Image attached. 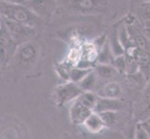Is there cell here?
Returning <instances> with one entry per match:
<instances>
[{"label": "cell", "instance_id": "20", "mask_svg": "<svg viewBox=\"0 0 150 139\" xmlns=\"http://www.w3.org/2000/svg\"><path fill=\"white\" fill-rule=\"evenodd\" d=\"M118 112L120 111H109V112H103L100 113L105 121L106 126H111L116 124L118 120Z\"/></svg>", "mask_w": 150, "mask_h": 139}, {"label": "cell", "instance_id": "21", "mask_svg": "<svg viewBox=\"0 0 150 139\" xmlns=\"http://www.w3.org/2000/svg\"><path fill=\"white\" fill-rule=\"evenodd\" d=\"M134 139H150V136L147 131L144 129V127L140 122L138 123L135 131H134Z\"/></svg>", "mask_w": 150, "mask_h": 139}, {"label": "cell", "instance_id": "9", "mask_svg": "<svg viewBox=\"0 0 150 139\" xmlns=\"http://www.w3.org/2000/svg\"><path fill=\"white\" fill-rule=\"evenodd\" d=\"M125 105L120 99H112L100 97L98 98L94 111L98 113L109 112V111H121Z\"/></svg>", "mask_w": 150, "mask_h": 139}, {"label": "cell", "instance_id": "7", "mask_svg": "<svg viewBox=\"0 0 150 139\" xmlns=\"http://www.w3.org/2000/svg\"><path fill=\"white\" fill-rule=\"evenodd\" d=\"M26 7L38 18H47L55 8L54 0H27Z\"/></svg>", "mask_w": 150, "mask_h": 139}, {"label": "cell", "instance_id": "14", "mask_svg": "<svg viewBox=\"0 0 150 139\" xmlns=\"http://www.w3.org/2000/svg\"><path fill=\"white\" fill-rule=\"evenodd\" d=\"M97 77L98 76L93 70L77 85L83 90V92H93V89L95 88L97 84Z\"/></svg>", "mask_w": 150, "mask_h": 139}, {"label": "cell", "instance_id": "10", "mask_svg": "<svg viewBox=\"0 0 150 139\" xmlns=\"http://www.w3.org/2000/svg\"><path fill=\"white\" fill-rule=\"evenodd\" d=\"M98 96L105 97V98L120 99L122 95L121 85L117 81H111L103 85L100 90L97 92Z\"/></svg>", "mask_w": 150, "mask_h": 139}, {"label": "cell", "instance_id": "2", "mask_svg": "<svg viewBox=\"0 0 150 139\" xmlns=\"http://www.w3.org/2000/svg\"><path fill=\"white\" fill-rule=\"evenodd\" d=\"M82 93L83 90L79 85L68 81L56 87L54 91V101L59 107H64L74 102Z\"/></svg>", "mask_w": 150, "mask_h": 139}, {"label": "cell", "instance_id": "17", "mask_svg": "<svg viewBox=\"0 0 150 139\" xmlns=\"http://www.w3.org/2000/svg\"><path fill=\"white\" fill-rule=\"evenodd\" d=\"M113 67L116 69L117 73L120 74H127L128 71V62H127V58L125 55L117 56L115 57L113 61Z\"/></svg>", "mask_w": 150, "mask_h": 139}, {"label": "cell", "instance_id": "23", "mask_svg": "<svg viewBox=\"0 0 150 139\" xmlns=\"http://www.w3.org/2000/svg\"><path fill=\"white\" fill-rule=\"evenodd\" d=\"M141 123L143 124V126L144 127V129H146V130L147 131V133H149V136H150V125L147 124V123H146V122H141Z\"/></svg>", "mask_w": 150, "mask_h": 139}, {"label": "cell", "instance_id": "13", "mask_svg": "<svg viewBox=\"0 0 150 139\" xmlns=\"http://www.w3.org/2000/svg\"><path fill=\"white\" fill-rule=\"evenodd\" d=\"M94 71L97 76L102 77L103 79H111L117 73V71L113 67V65L106 64H96L94 67Z\"/></svg>", "mask_w": 150, "mask_h": 139}, {"label": "cell", "instance_id": "16", "mask_svg": "<svg viewBox=\"0 0 150 139\" xmlns=\"http://www.w3.org/2000/svg\"><path fill=\"white\" fill-rule=\"evenodd\" d=\"M93 70H91V69H83V68H79V67L75 66V67L72 68V70L70 71L69 82H72V83H75L76 85L79 84L80 82Z\"/></svg>", "mask_w": 150, "mask_h": 139}, {"label": "cell", "instance_id": "8", "mask_svg": "<svg viewBox=\"0 0 150 139\" xmlns=\"http://www.w3.org/2000/svg\"><path fill=\"white\" fill-rule=\"evenodd\" d=\"M82 126L91 135H98V133H102L107 127L100 113L95 111L91 113Z\"/></svg>", "mask_w": 150, "mask_h": 139}, {"label": "cell", "instance_id": "27", "mask_svg": "<svg viewBox=\"0 0 150 139\" xmlns=\"http://www.w3.org/2000/svg\"><path fill=\"white\" fill-rule=\"evenodd\" d=\"M146 32H147V33H150V31H146Z\"/></svg>", "mask_w": 150, "mask_h": 139}, {"label": "cell", "instance_id": "15", "mask_svg": "<svg viewBox=\"0 0 150 139\" xmlns=\"http://www.w3.org/2000/svg\"><path fill=\"white\" fill-rule=\"evenodd\" d=\"M132 40L135 46L142 51L150 53V39L148 35H144L140 33H136L135 34L132 35Z\"/></svg>", "mask_w": 150, "mask_h": 139}, {"label": "cell", "instance_id": "1", "mask_svg": "<svg viewBox=\"0 0 150 139\" xmlns=\"http://www.w3.org/2000/svg\"><path fill=\"white\" fill-rule=\"evenodd\" d=\"M0 12L1 18L8 19L13 22L26 24L34 27L39 18L35 15L26 6L11 5L8 3H0Z\"/></svg>", "mask_w": 150, "mask_h": 139}, {"label": "cell", "instance_id": "22", "mask_svg": "<svg viewBox=\"0 0 150 139\" xmlns=\"http://www.w3.org/2000/svg\"><path fill=\"white\" fill-rule=\"evenodd\" d=\"M1 2L11 4V5H20V6H26L27 0H1Z\"/></svg>", "mask_w": 150, "mask_h": 139}, {"label": "cell", "instance_id": "6", "mask_svg": "<svg viewBox=\"0 0 150 139\" xmlns=\"http://www.w3.org/2000/svg\"><path fill=\"white\" fill-rule=\"evenodd\" d=\"M94 110H91L82 102L79 97L72 102L69 108V119L72 124L76 126H82L85 121L90 117Z\"/></svg>", "mask_w": 150, "mask_h": 139}, {"label": "cell", "instance_id": "25", "mask_svg": "<svg viewBox=\"0 0 150 139\" xmlns=\"http://www.w3.org/2000/svg\"><path fill=\"white\" fill-rule=\"evenodd\" d=\"M144 122H146L147 123V124H149V125H150V118H148V119H147L146 121H144Z\"/></svg>", "mask_w": 150, "mask_h": 139}, {"label": "cell", "instance_id": "11", "mask_svg": "<svg viewBox=\"0 0 150 139\" xmlns=\"http://www.w3.org/2000/svg\"><path fill=\"white\" fill-rule=\"evenodd\" d=\"M140 122H143L150 118V84L144 89L142 96L140 111L138 113Z\"/></svg>", "mask_w": 150, "mask_h": 139}, {"label": "cell", "instance_id": "24", "mask_svg": "<svg viewBox=\"0 0 150 139\" xmlns=\"http://www.w3.org/2000/svg\"><path fill=\"white\" fill-rule=\"evenodd\" d=\"M146 31H150V23H148L146 26Z\"/></svg>", "mask_w": 150, "mask_h": 139}, {"label": "cell", "instance_id": "26", "mask_svg": "<svg viewBox=\"0 0 150 139\" xmlns=\"http://www.w3.org/2000/svg\"><path fill=\"white\" fill-rule=\"evenodd\" d=\"M147 35H148V37H149V39H150V33H147Z\"/></svg>", "mask_w": 150, "mask_h": 139}, {"label": "cell", "instance_id": "18", "mask_svg": "<svg viewBox=\"0 0 150 139\" xmlns=\"http://www.w3.org/2000/svg\"><path fill=\"white\" fill-rule=\"evenodd\" d=\"M73 7L80 11H90L95 7L94 0H73Z\"/></svg>", "mask_w": 150, "mask_h": 139}, {"label": "cell", "instance_id": "12", "mask_svg": "<svg viewBox=\"0 0 150 139\" xmlns=\"http://www.w3.org/2000/svg\"><path fill=\"white\" fill-rule=\"evenodd\" d=\"M115 56H114L111 47L109 45L108 40L105 42V44L102 46V48L99 50L97 59V64H106V65H112Z\"/></svg>", "mask_w": 150, "mask_h": 139}, {"label": "cell", "instance_id": "5", "mask_svg": "<svg viewBox=\"0 0 150 139\" xmlns=\"http://www.w3.org/2000/svg\"><path fill=\"white\" fill-rule=\"evenodd\" d=\"M18 44L10 36L6 27L1 23V31H0V64L1 69L5 68L8 61L13 58L16 52Z\"/></svg>", "mask_w": 150, "mask_h": 139}, {"label": "cell", "instance_id": "19", "mask_svg": "<svg viewBox=\"0 0 150 139\" xmlns=\"http://www.w3.org/2000/svg\"><path fill=\"white\" fill-rule=\"evenodd\" d=\"M139 15L144 22V27L146 26L148 23H150V1H146L141 5V7L139 8Z\"/></svg>", "mask_w": 150, "mask_h": 139}, {"label": "cell", "instance_id": "4", "mask_svg": "<svg viewBox=\"0 0 150 139\" xmlns=\"http://www.w3.org/2000/svg\"><path fill=\"white\" fill-rule=\"evenodd\" d=\"M38 56V45L32 42H25L20 44L13 57L17 65L21 68H26L32 65Z\"/></svg>", "mask_w": 150, "mask_h": 139}, {"label": "cell", "instance_id": "3", "mask_svg": "<svg viewBox=\"0 0 150 139\" xmlns=\"http://www.w3.org/2000/svg\"><path fill=\"white\" fill-rule=\"evenodd\" d=\"M2 20L3 25L6 27L10 36L13 38V40L18 45L28 42V40L35 34V30L32 26L13 22V20L4 18H2Z\"/></svg>", "mask_w": 150, "mask_h": 139}]
</instances>
